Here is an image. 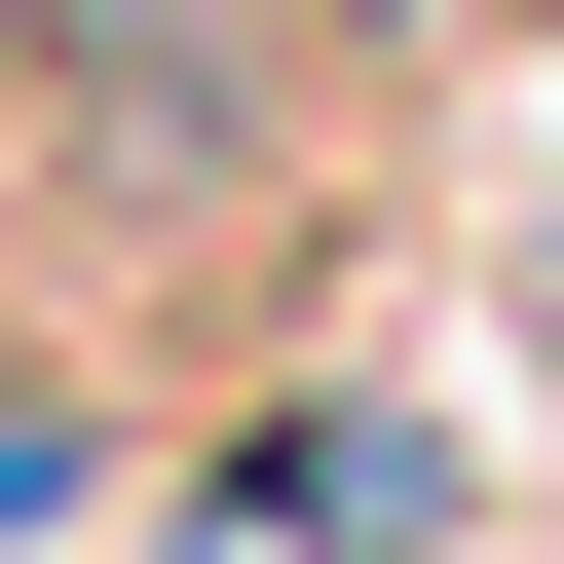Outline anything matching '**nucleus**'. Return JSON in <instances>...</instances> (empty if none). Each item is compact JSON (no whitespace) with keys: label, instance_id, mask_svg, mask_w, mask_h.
<instances>
[{"label":"nucleus","instance_id":"nucleus-1","mask_svg":"<svg viewBox=\"0 0 564 564\" xmlns=\"http://www.w3.org/2000/svg\"><path fill=\"white\" fill-rule=\"evenodd\" d=\"M414 527H452V414H263L188 489V564H414Z\"/></svg>","mask_w":564,"mask_h":564},{"label":"nucleus","instance_id":"nucleus-2","mask_svg":"<svg viewBox=\"0 0 564 564\" xmlns=\"http://www.w3.org/2000/svg\"><path fill=\"white\" fill-rule=\"evenodd\" d=\"M0 39H76V113H151V151L263 113V0H0Z\"/></svg>","mask_w":564,"mask_h":564}]
</instances>
